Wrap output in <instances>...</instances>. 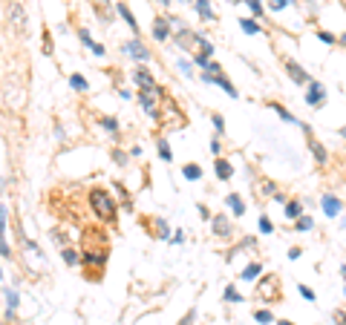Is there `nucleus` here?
Segmentation results:
<instances>
[{
	"mask_svg": "<svg viewBox=\"0 0 346 325\" xmlns=\"http://www.w3.org/2000/svg\"><path fill=\"white\" fill-rule=\"evenodd\" d=\"M89 207H92V213L101 222H107V225L115 222V202L110 199V193H107L104 187H92L89 190Z\"/></svg>",
	"mask_w": 346,
	"mask_h": 325,
	"instance_id": "f257e3e1",
	"label": "nucleus"
},
{
	"mask_svg": "<svg viewBox=\"0 0 346 325\" xmlns=\"http://www.w3.org/2000/svg\"><path fill=\"white\" fill-rule=\"evenodd\" d=\"M257 297L260 299H266V302H280V279H277L274 273H266L263 279H260V285H257Z\"/></svg>",
	"mask_w": 346,
	"mask_h": 325,
	"instance_id": "f03ea898",
	"label": "nucleus"
},
{
	"mask_svg": "<svg viewBox=\"0 0 346 325\" xmlns=\"http://www.w3.org/2000/svg\"><path fill=\"white\" fill-rule=\"evenodd\" d=\"M6 12H9V20H12V26H15V32L23 35V32H26V12H23V3H20V0H9V3H6Z\"/></svg>",
	"mask_w": 346,
	"mask_h": 325,
	"instance_id": "7ed1b4c3",
	"label": "nucleus"
},
{
	"mask_svg": "<svg viewBox=\"0 0 346 325\" xmlns=\"http://www.w3.org/2000/svg\"><path fill=\"white\" fill-rule=\"evenodd\" d=\"M303 130H306V135H309V150H311V156H314V161H318L320 167H326V164H329V153H326V147H323V144H320V141L311 135L309 127H303Z\"/></svg>",
	"mask_w": 346,
	"mask_h": 325,
	"instance_id": "20e7f679",
	"label": "nucleus"
},
{
	"mask_svg": "<svg viewBox=\"0 0 346 325\" xmlns=\"http://www.w3.org/2000/svg\"><path fill=\"white\" fill-rule=\"evenodd\" d=\"M286 72H289V78H292L294 84H303V87H309V84H311L309 72L303 69L297 61H286Z\"/></svg>",
	"mask_w": 346,
	"mask_h": 325,
	"instance_id": "39448f33",
	"label": "nucleus"
},
{
	"mask_svg": "<svg viewBox=\"0 0 346 325\" xmlns=\"http://www.w3.org/2000/svg\"><path fill=\"white\" fill-rule=\"evenodd\" d=\"M81 265L84 268H104L107 265V250H84V256H81Z\"/></svg>",
	"mask_w": 346,
	"mask_h": 325,
	"instance_id": "423d86ee",
	"label": "nucleus"
},
{
	"mask_svg": "<svg viewBox=\"0 0 346 325\" xmlns=\"http://www.w3.org/2000/svg\"><path fill=\"white\" fill-rule=\"evenodd\" d=\"M124 55H130V58H136V61H150V49H144L142 41H130V44H124Z\"/></svg>",
	"mask_w": 346,
	"mask_h": 325,
	"instance_id": "0eeeda50",
	"label": "nucleus"
},
{
	"mask_svg": "<svg viewBox=\"0 0 346 325\" xmlns=\"http://www.w3.org/2000/svg\"><path fill=\"white\" fill-rule=\"evenodd\" d=\"M323 98H326V89L320 87L318 81H311L309 92H306V104H309V106H320V104H323Z\"/></svg>",
	"mask_w": 346,
	"mask_h": 325,
	"instance_id": "6e6552de",
	"label": "nucleus"
},
{
	"mask_svg": "<svg viewBox=\"0 0 346 325\" xmlns=\"http://www.w3.org/2000/svg\"><path fill=\"white\" fill-rule=\"evenodd\" d=\"M211 225H213V233H216V236H222V239H228L231 233H234V228H231V222H228V216H213L211 219Z\"/></svg>",
	"mask_w": 346,
	"mask_h": 325,
	"instance_id": "1a4fd4ad",
	"label": "nucleus"
},
{
	"mask_svg": "<svg viewBox=\"0 0 346 325\" xmlns=\"http://www.w3.org/2000/svg\"><path fill=\"white\" fill-rule=\"evenodd\" d=\"M133 78H136V84H139L142 89H159V87H156V78H153L144 66H139V69L133 72Z\"/></svg>",
	"mask_w": 346,
	"mask_h": 325,
	"instance_id": "9d476101",
	"label": "nucleus"
},
{
	"mask_svg": "<svg viewBox=\"0 0 346 325\" xmlns=\"http://www.w3.org/2000/svg\"><path fill=\"white\" fill-rule=\"evenodd\" d=\"M139 101H142L144 113H150V118H156V121H159V110H156V98L150 95V89H142V92H139Z\"/></svg>",
	"mask_w": 346,
	"mask_h": 325,
	"instance_id": "9b49d317",
	"label": "nucleus"
},
{
	"mask_svg": "<svg viewBox=\"0 0 346 325\" xmlns=\"http://www.w3.org/2000/svg\"><path fill=\"white\" fill-rule=\"evenodd\" d=\"M170 26H173V23H168L165 18H156L153 20V38H156V41H168Z\"/></svg>",
	"mask_w": 346,
	"mask_h": 325,
	"instance_id": "f8f14e48",
	"label": "nucleus"
},
{
	"mask_svg": "<svg viewBox=\"0 0 346 325\" xmlns=\"http://www.w3.org/2000/svg\"><path fill=\"white\" fill-rule=\"evenodd\" d=\"M213 170H216V176H219L222 182H228V178L234 176V167H231V161H228V158H216Z\"/></svg>",
	"mask_w": 346,
	"mask_h": 325,
	"instance_id": "ddd939ff",
	"label": "nucleus"
},
{
	"mask_svg": "<svg viewBox=\"0 0 346 325\" xmlns=\"http://www.w3.org/2000/svg\"><path fill=\"white\" fill-rule=\"evenodd\" d=\"M225 204H228L231 210H234V216H242V213H245V202H242V196H240V193H231L228 199H225Z\"/></svg>",
	"mask_w": 346,
	"mask_h": 325,
	"instance_id": "4468645a",
	"label": "nucleus"
},
{
	"mask_svg": "<svg viewBox=\"0 0 346 325\" xmlns=\"http://www.w3.org/2000/svg\"><path fill=\"white\" fill-rule=\"evenodd\" d=\"M323 210H326V216H337L340 213V199H335L332 193L323 196Z\"/></svg>",
	"mask_w": 346,
	"mask_h": 325,
	"instance_id": "2eb2a0df",
	"label": "nucleus"
},
{
	"mask_svg": "<svg viewBox=\"0 0 346 325\" xmlns=\"http://www.w3.org/2000/svg\"><path fill=\"white\" fill-rule=\"evenodd\" d=\"M286 219H294V222H297V219H300V216H303V207H300V202H294V199H292V202H286Z\"/></svg>",
	"mask_w": 346,
	"mask_h": 325,
	"instance_id": "dca6fc26",
	"label": "nucleus"
},
{
	"mask_svg": "<svg viewBox=\"0 0 346 325\" xmlns=\"http://www.w3.org/2000/svg\"><path fill=\"white\" fill-rule=\"evenodd\" d=\"M182 173H185L187 182H196V178H202V167H199V164H185V167H182Z\"/></svg>",
	"mask_w": 346,
	"mask_h": 325,
	"instance_id": "f3484780",
	"label": "nucleus"
},
{
	"mask_svg": "<svg viewBox=\"0 0 346 325\" xmlns=\"http://www.w3.org/2000/svg\"><path fill=\"white\" fill-rule=\"evenodd\" d=\"M268 106H271V110H274V113L280 115V118H283V121H289V124H297V118H294V115L289 113V110H286L283 104H268Z\"/></svg>",
	"mask_w": 346,
	"mask_h": 325,
	"instance_id": "a211bd4d",
	"label": "nucleus"
},
{
	"mask_svg": "<svg viewBox=\"0 0 346 325\" xmlns=\"http://www.w3.org/2000/svg\"><path fill=\"white\" fill-rule=\"evenodd\" d=\"M194 6L205 20H213V12H211V6H208V0H194Z\"/></svg>",
	"mask_w": 346,
	"mask_h": 325,
	"instance_id": "6ab92c4d",
	"label": "nucleus"
},
{
	"mask_svg": "<svg viewBox=\"0 0 346 325\" xmlns=\"http://www.w3.org/2000/svg\"><path fill=\"white\" fill-rule=\"evenodd\" d=\"M254 319L263 322V325H268V322H274V314H271L268 308H260V311H254Z\"/></svg>",
	"mask_w": 346,
	"mask_h": 325,
	"instance_id": "aec40b11",
	"label": "nucleus"
},
{
	"mask_svg": "<svg viewBox=\"0 0 346 325\" xmlns=\"http://www.w3.org/2000/svg\"><path fill=\"white\" fill-rule=\"evenodd\" d=\"M260 271H263V265H260V262H251L248 268L242 271V276H240V279H254V276H260Z\"/></svg>",
	"mask_w": 346,
	"mask_h": 325,
	"instance_id": "412c9836",
	"label": "nucleus"
},
{
	"mask_svg": "<svg viewBox=\"0 0 346 325\" xmlns=\"http://www.w3.org/2000/svg\"><path fill=\"white\" fill-rule=\"evenodd\" d=\"M118 15H121V18L127 20V26L133 29V32H139V26H136V18L130 15V9H127V6H121V3H118Z\"/></svg>",
	"mask_w": 346,
	"mask_h": 325,
	"instance_id": "4be33fe9",
	"label": "nucleus"
},
{
	"mask_svg": "<svg viewBox=\"0 0 346 325\" xmlns=\"http://www.w3.org/2000/svg\"><path fill=\"white\" fill-rule=\"evenodd\" d=\"M159 156H162V161H170V158H173V153H170V147H168V141L165 138H159Z\"/></svg>",
	"mask_w": 346,
	"mask_h": 325,
	"instance_id": "5701e85b",
	"label": "nucleus"
},
{
	"mask_svg": "<svg viewBox=\"0 0 346 325\" xmlns=\"http://www.w3.org/2000/svg\"><path fill=\"white\" fill-rule=\"evenodd\" d=\"M225 302H242V297L237 294V288H234V285H228V288H225Z\"/></svg>",
	"mask_w": 346,
	"mask_h": 325,
	"instance_id": "b1692460",
	"label": "nucleus"
},
{
	"mask_svg": "<svg viewBox=\"0 0 346 325\" xmlns=\"http://www.w3.org/2000/svg\"><path fill=\"white\" fill-rule=\"evenodd\" d=\"M64 262L67 265H78V254H75V250H70V247H64Z\"/></svg>",
	"mask_w": 346,
	"mask_h": 325,
	"instance_id": "393cba45",
	"label": "nucleus"
},
{
	"mask_svg": "<svg viewBox=\"0 0 346 325\" xmlns=\"http://www.w3.org/2000/svg\"><path fill=\"white\" fill-rule=\"evenodd\" d=\"M311 228H314V219H309V216L297 219V230H311Z\"/></svg>",
	"mask_w": 346,
	"mask_h": 325,
	"instance_id": "a878e982",
	"label": "nucleus"
},
{
	"mask_svg": "<svg viewBox=\"0 0 346 325\" xmlns=\"http://www.w3.org/2000/svg\"><path fill=\"white\" fill-rule=\"evenodd\" d=\"M240 26L245 29L248 35H257V32H260V26H257V23H254V20H240Z\"/></svg>",
	"mask_w": 346,
	"mask_h": 325,
	"instance_id": "bb28decb",
	"label": "nucleus"
},
{
	"mask_svg": "<svg viewBox=\"0 0 346 325\" xmlns=\"http://www.w3.org/2000/svg\"><path fill=\"white\" fill-rule=\"evenodd\" d=\"M6 305H9V311H15V308H18V294H15V291H9V288H6Z\"/></svg>",
	"mask_w": 346,
	"mask_h": 325,
	"instance_id": "cd10ccee",
	"label": "nucleus"
},
{
	"mask_svg": "<svg viewBox=\"0 0 346 325\" xmlns=\"http://www.w3.org/2000/svg\"><path fill=\"white\" fill-rule=\"evenodd\" d=\"M70 84H72V89H81V92L87 89V81L81 78V75H72V78H70Z\"/></svg>",
	"mask_w": 346,
	"mask_h": 325,
	"instance_id": "c85d7f7f",
	"label": "nucleus"
},
{
	"mask_svg": "<svg viewBox=\"0 0 346 325\" xmlns=\"http://www.w3.org/2000/svg\"><path fill=\"white\" fill-rule=\"evenodd\" d=\"M101 127H107L110 132H118V121H115V118H110V115H107V118H101Z\"/></svg>",
	"mask_w": 346,
	"mask_h": 325,
	"instance_id": "c756f323",
	"label": "nucleus"
},
{
	"mask_svg": "<svg viewBox=\"0 0 346 325\" xmlns=\"http://www.w3.org/2000/svg\"><path fill=\"white\" fill-rule=\"evenodd\" d=\"M260 230H263V233H271V230H274V225H271L268 216H260Z\"/></svg>",
	"mask_w": 346,
	"mask_h": 325,
	"instance_id": "7c9ffc66",
	"label": "nucleus"
},
{
	"mask_svg": "<svg viewBox=\"0 0 346 325\" xmlns=\"http://www.w3.org/2000/svg\"><path fill=\"white\" fill-rule=\"evenodd\" d=\"M245 6H248L254 15H263V6H260V0H245Z\"/></svg>",
	"mask_w": 346,
	"mask_h": 325,
	"instance_id": "2f4dec72",
	"label": "nucleus"
},
{
	"mask_svg": "<svg viewBox=\"0 0 346 325\" xmlns=\"http://www.w3.org/2000/svg\"><path fill=\"white\" fill-rule=\"evenodd\" d=\"M211 118H213V127H216V130H219V132L225 130V121H222V115H219V113H213Z\"/></svg>",
	"mask_w": 346,
	"mask_h": 325,
	"instance_id": "473e14b6",
	"label": "nucleus"
},
{
	"mask_svg": "<svg viewBox=\"0 0 346 325\" xmlns=\"http://www.w3.org/2000/svg\"><path fill=\"white\" fill-rule=\"evenodd\" d=\"M300 294H303V297H306V299H309V302H314V291H311V288H306V285H300Z\"/></svg>",
	"mask_w": 346,
	"mask_h": 325,
	"instance_id": "72a5a7b5",
	"label": "nucleus"
},
{
	"mask_svg": "<svg viewBox=\"0 0 346 325\" xmlns=\"http://www.w3.org/2000/svg\"><path fill=\"white\" fill-rule=\"evenodd\" d=\"M320 41H323V44H335V35H329V32H320Z\"/></svg>",
	"mask_w": 346,
	"mask_h": 325,
	"instance_id": "f704fd0d",
	"label": "nucleus"
},
{
	"mask_svg": "<svg viewBox=\"0 0 346 325\" xmlns=\"http://www.w3.org/2000/svg\"><path fill=\"white\" fill-rule=\"evenodd\" d=\"M0 247H3V259H12V250H9V242H6V239H3V245Z\"/></svg>",
	"mask_w": 346,
	"mask_h": 325,
	"instance_id": "c9c22d12",
	"label": "nucleus"
},
{
	"mask_svg": "<svg viewBox=\"0 0 346 325\" xmlns=\"http://www.w3.org/2000/svg\"><path fill=\"white\" fill-rule=\"evenodd\" d=\"M286 3L289 0H271V9H286Z\"/></svg>",
	"mask_w": 346,
	"mask_h": 325,
	"instance_id": "e433bc0d",
	"label": "nucleus"
},
{
	"mask_svg": "<svg viewBox=\"0 0 346 325\" xmlns=\"http://www.w3.org/2000/svg\"><path fill=\"white\" fill-rule=\"evenodd\" d=\"M194 316H196V311H191V314H187V316H185V319H182L179 325H191V322H194Z\"/></svg>",
	"mask_w": 346,
	"mask_h": 325,
	"instance_id": "4c0bfd02",
	"label": "nucleus"
},
{
	"mask_svg": "<svg viewBox=\"0 0 346 325\" xmlns=\"http://www.w3.org/2000/svg\"><path fill=\"white\" fill-rule=\"evenodd\" d=\"M199 213H202V219H211V210H208L205 204H199Z\"/></svg>",
	"mask_w": 346,
	"mask_h": 325,
	"instance_id": "58836bf2",
	"label": "nucleus"
},
{
	"mask_svg": "<svg viewBox=\"0 0 346 325\" xmlns=\"http://www.w3.org/2000/svg\"><path fill=\"white\" fill-rule=\"evenodd\" d=\"M277 325H294V322H292V319H280Z\"/></svg>",
	"mask_w": 346,
	"mask_h": 325,
	"instance_id": "ea45409f",
	"label": "nucleus"
},
{
	"mask_svg": "<svg viewBox=\"0 0 346 325\" xmlns=\"http://www.w3.org/2000/svg\"><path fill=\"white\" fill-rule=\"evenodd\" d=\"M340 44H346V32H343V35H340Z\"/></svg>",
	"mask_w": 346,
	"mask_h": 325,
	"instance_id": "a19ab883",
	"label": "nucleus"
},
{
	"mask_svg": "<svg viewBox=\"0 0 346 325\" xmlns=\"http://www.w3.org/2000/svg\"><path fill=\"white\" fill-rule=\"evenodd\" d=\"M159 3H162V6H170V3H168V0H159Z\"/></svg>",
	"mask_w": 346,
	"mask_h": 325,
	"instance_id": "79ce46f5",
	"label": "nucleus"
},
{
	"mask_svg": "<svg viewBox=\"0 0 346 325\" xmlns=\"http://www.w3.org/2000/svg\"><path fill=\"white\" fill-rule=\"evenodd\" d=\"M343 6H346V0H343Z\"/></svg>",
	"mask_w": 346,
	"mask_h": 325,
	"instance_id": "37998d69",
	"label": "nucleus"
}]
</instances>
